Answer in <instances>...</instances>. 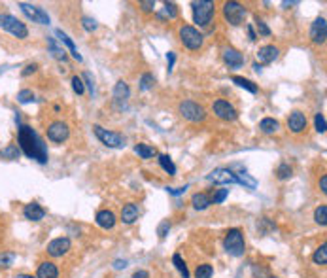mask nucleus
<instances>
[{
  "mask_svg": "<svg viewBox=\"0 0 327 278\" xmlns=\"http://www.w3.org/2000/svg\"><path fill=\"white\" fill-rule=\"evenodd\" d=\"M17 142L19 148L29 159H34L38 163H48V146L44 144L42 136L30 127V125H19L17 131Z\"/></svg>",
  "mask_w": 327,
  "mask_h": 278,
  "instance_id": "nucleus-1",
  "label": "nucleus"
},
{
  "mask_svg": "<svg viewBox=\"0 0 327 278\" xmlns=\"http://www.w3.org/2000/svg\"><path fill=\"white\" fill-rule=\"evenodd\" d=\"M223 250L233 257H242L246 252V241H244V233L238 227H233L225 233L223 237Z\"/></svg>",
  "mask_w": 327,
  "mask_h": 278,
  "instance_id": "nucleus-2",
  "label": "nucleus"
},
{
  "mask_svg": "<svg viewBox=\"0 0 327 278\" xmlns=\"http://www.w3.org/2000/svg\"><path fill=\"white\" fill-rule=\"evenodd\" d=\"M178 36H180V42L185 49L189 51H199L205 46V36L203 32H199V29H195L193 25H182L178 29Z\"/></svg>",
  "mask_w": 327,
  "mask_h": 278,
  "instance_id": "nucleus-3",
  "label": "nucleus"
},
{
  "mask_svg": "<svg viewBox=\"0 0 327 278\" xmlns=\"http://www.w3.org/2000/svg\"><path fill=\"white\" fill-rule=\"evenodd\" d=\"M191 10H193V21L199 27H208L212 23L214 15H216V2L210 0H199L191 2Z\"/></svg>",
  "mask_w": 327,
  "mask_h": 278,
  "instance_id": "nucleus-4",
  "label": "nucleus"
},
{
  "mask_svg": "<svg viewBox=\"0 0 327 278\" xmlns=\"http://www.w3.org/2000/svg\"><path fill=\"white\" fill-rule=\"evenodd\" d=\"M0 29L10 32L17 40H27L29 38V27L19 21L17 17H13L10 13H0Z\"/></svg>",
  "mask_w": 327,
  "mask_h": 278,
  "instance_id": "nucleus-5",
  "label": "nucleus"
},
{
  "mask_svg": "<svg viewBox=\"0 0 327 278\" xmlns=\"http://www.w3.org/2000/svg\"><path fill=\"white\" fill-rule=\"evenodd\" d=\"M178 112L185 121L189 123H203L206 120V110L203 104L195 102V100H182L178 104Z\"/></svg>",
  "mask_w": 327,
  "mask_h": 278,
  "instance_id": "nucleus-6",
  "label": "nucleus"
},
{
  "mask_svg": "<svg viewBox=\"0 0 327 278\" xmlns=\"http://www.w3.org/2000/svg\"><path fill=\"white\" fill-rule=\"evenodd\" d=\"M221 12H223V19H225L231 27H238V25H242L244 19H246V15H248L246 8H244V4L237 2V0L223 2Z\"/></svg>",
  "mask_w": 327,
  "mask_h": 278,
  "instance_id": "nucleus-7",
  "label": "nucleus"
},
{
  "mask_svg": "<svg viewBox=\"0 0 327 278\" xmlns=\"http://www.w3.org/2000/svg\"><path fill=\"white\" fill-rule=\"evenodd\" d=\"M212 112L221 121H237V118H238V110L225 98H216L212 102Z\"/></svg>",
  "mask_w": 327,
  "mask_h": 278,
  "instance_id": "nucleus-8",
  "label": "nucleus"
},
{
  "mask_svg": "<svg viewBox=\"0 0 327 278\" xmlns=\"http://www.w3.org/2000/svg\"><path fill=\"white\" fill-rule=\"evenodd\" d=\"M46 133H48V138L51 140V142L62 144V142H66L68 136H70V127H68V123L57 120V121H51V123H49L48 129H46Z\"/></svg>",
  "mask_w": 327,
  "mask_h": 278,
  "instance_id": "nucleus-9",
  "label": "nucleus"
},
{
  "mask_svg": "<svg viewBox=\"0 0 327 278\" xmlns=\"http://www.w3.org/2000/svg\"><path fill=\"white\" fill-rule=\"evenodd\" d=\"M93 131H95L98 140L104 146H108V148H123L125 146V136L116 133V131H108V129H104L100 125H95Z\"/></svg>",
  "mask_w": 327,
  "mask_h": 278,
  "instance_id": "nucleus-10",
  "label": "nucleus"
},
{
  "mask_svg": "<svg viewBox=\"0 0 327 278\" xmlns=\"http://www.w3.org/2000/svg\"><path fill=\"white\" fill-rule=\"evenodd\" d=\"M19 8H21V12L32 21V23H38V25H49V15L48 12L44 10V8H40V6H34V4H29V2H19Z\"/></svg>",
  "mask_w": 327,
  "mask_h": 278,
  "instance_id": "nucleus-11",
  "label": "nucleus"
},
{
  "mask_svg": "<svg viewBox=\"0 0 327 278\" xmlns=\"http://www.w3.org/2000/svg\"><path fill=\"white\" fill-rule=\"evenodd\" d=\"M70 248H72V242H70L68 237H57V239H53L51 242H48L46 252L51 257H62V255H66L70 252Z\"/></svg>",
  "mask_w": 327,
  "mask_h": 278,
  "instance_id": "nucleus-12",
  "label": "nucleus"
},
{
  "mask_svg": "<svg viewBox=\"0 0 327 278\" xmlns=\"http://www.w3.org/2000/svg\"><path fill=\"white\" fill-rule=\"evenodd\" d=\"M310 40L314 46H324L327 40V23L326 17H318L314 23L310 25Z\"/></svg>",
  "mask_w": 327,
  "mask_h": 278,
  "instance_id": "nucleus-13",
  "label": "nucleus"
},
{
  "mask_svg": "<svg viewBox=\"0 0 327 278\" xmlns=\"http://www.w3.org/2000/svg\"><path fill=\"white\" fill-rule=\"evenodd\" d=\"M306 125H308V120L301 110H293L290 116H288V129L290 133L293 134H301L306 131Z\"/></svg>",
  "mask_w": 327,
  "mask_h": 278,
  "instance_id": "nucleus-14",
  "label": "nucleus"
},
{
  "mask_svg": "<svg viewBox=\"0 0 327 278\" xmlns=\"http://www.w3.org/2000/svg\"><path fill=\"white\" fill-rule=\"evenodd\" d=\"M208 180L218 185H231V184H237V176L231 169H214L208 174Z\"/></svg>",
  "mask_w": 327,
  "mask_h": 278,
  "instance_id": "nucleus-15",
  "label": "nucleus"
},
{
  "mask_svg": "<svg viewBox=\"0 0 327 278\" xmlns=\"http://www.w3.org/2000/svg\"><path fill=\"white\" fill-rule=\"evenodd\" d=\"M95 221H97V225L100 229L104 231H110L116 227V223H118V218H116V214L108 210V208H104V210H98L97 216H95Z\"/></svg>",
  "mask_w": 327,
  "mask_h": 278,
  "instance_id": "nucleus-16",
  "label": "nucleus"
},
{
  "mask_svg": "<svg viewBox=\"0 0 327 278\" xmlns=\"http://www.w3.org/2000/svg\"><path fill=\"white\" fill-rule=\"evenodd\" d=\"M223 61L229 68H240L244 64V55L235 48H225L223 49Z\"/></svg>",
  "mask_w": 327,
  "mask_h": 278,
  "instance_id": "nucleus-17",
  "label": "nucleus"
},
{
  "mask_svg": "<svg viewBox=\"0 0 327 278\" xmlns=\"http://www.w3.org/2000/svg\"><path fill=\"white\" fill-rule=\"evenodd\" d=\"M278 57H280V49L276 46H272V44L263 46V48H259V51H257V59H259L261 64H270Z\"/></svg>",
  "mask_w": 327,
  "mask_h": 278,
  "instance_id": "nucleus-18",
  "label": "nucleus"
},
{
  "mask_svg": "<svg viewBox=\"0 0 327 278\" xmlns=\"http://www.w3.org/2000/svg\"><path fill=\"white\" fill-rule=\"evenodd\" d=\"M138 216H140V208L136 203H127V205L121 208V221L125 225H133L138 221Z\"/></svg>",
  "mask_w": 327,
  "mask_h": 278,
  "instance_id": "nucleus-19",
  "label": "nucleus"
},
{
  "mask_svg": "<svg viewBox=\"0 0 327 278\" xmlns=\"http://www.w3.org/2000/svg\"><path fill=\"white\" fill-rule=\"evenodd\" d=\"M23 216L25 219H29V221H42V219L46 218V210L38 205V203H29V205H25L23 208Z\"/></svg>",
  "mask_w": 327,
  "mask_h": 278,
  "instance_id": "nucleus-20",
  "label": "nucleus"
},
{
  "mask_svg": "<svg viewBox=\"0 0 327 278\" xmlns=\"http://www.w3.org/2000/svg\"><path fill=\"white\" fill-rule=\"evenodd\" d=\"M36 278H59V267L53 261H42L38 265Z\"/></svg>",
  "mask_w": 327,
  "mask_h": 278,
  "instance_id": "nucleus-21",
  "label": "nucleus"
},
{
  "mask_svg": "<svg viewBox=\"0 0 327 278\" xmlns=\"http://www.w3.org/2000/svg\"><path fill=\"white\" fill-rule=\"evenodd\" d=\"M55 34H57V36H59V40H61L62 44H64V46L68 48V51H70V55H72L74 59L78 61V62H82V61H84V57L80 55V51H78V48H76V44L72 42V38L68 36V34H64L61 29H59V31H57Z\"/></svg>",
  "mask_w": 327,
  "mask_h": 278,
  "instance_id": "nucleus-22",
  "label": "nucleus"
},
{
  "mask_svg": "<svg viewBox=\"0 0 327 278\" xmlns=\"http://www.w3.org/2000/svg\"><path fill=\"white\" fill-rule=\"evenodd\" d=\"M259 131L263 134H274L280 131V121L274 118H263L259 121Z\"/></svg>",
  "mask_w": 327,
  "mask_h": 278,
  "instance_id": "nucleus-23",
  "label": "nucleus"
},
{
  "mask_svg": "<svg viewBox=\"0 0 327 278\" xmlns=\"http://www.w3.org/2000/svg\"><path fill=\"white\" fill-rule=\"evenodd\" d=\"M210 205H212V201H210V195L208 193H195L191 197V206H193L195 210H199V212L206 210Z\"/></svg>",
  "mask_w": 327,
  "mask_h": 278,
  "instance_id": "nucleus-24",
  "label": "nucleus"
},
{
  "mask_svg": "<svg viewBox=\"0 0 327 278\" xmlns=\"http://www.w3.org/2000/svg\"><path fill=\"white\" fill-rule=\"evenodd\" d=\"M129 95H131L129 85L125 84L123 80H119V82L116 84V87H114V100H116V102H125V100L129 98Z\"/></svg>",
  "mask_w": 327,
  "mask_h": 278,
  "instance_id": "nucleus-25",
  "label": "nucleus"
},
{
  "mask_svg": "<svg viewBox=\"0 0 327 278\" xmlns=\"http://www.w3.org/2000/svg\"><path fill=\"white\" fill-rule=\"evenodd\" d=\"M134 154L138 155L140 159H151V157H155L157 155V150L153 148V146H149V144H136L134 146Z\"/></svg>",
  "mask_w": 327,
  "mask_h": 278,
  "instance_id": "nucleus-26",
  "label": "nucleus"
},
{
  "mask_svg": "<svg viewBox=\"0 0 327 278\" xmlns=\"http://www.w3.org/2000/svg\"><path fill=\"white\" fill-rule=\"evenodd\" d=\"M231 82L233 84H237L238 87H242L246 91H250V93H257V85L252 82V80H248V78H242V76H233L231 78Z\"/></svg>",
  "mask_w": 327,
  "mask_h": 278,
  "instance_id": "nucleus-27",
  "label": "nucleus"
},
{
  "mask_svg": "<svg viewBox=\"0 0 327 278\" xmlns=\"http://www.w3.org/2000/svg\"><path fill=\"white\" fill-rule=\"evenodd\" d=\"M48 48H49V51H51V55H53L57 61H66V51L57 46L55 38L48 36Z\"/></svg>",
  "mask_w": 327,
  "mask_h": 278,
  "instance_id": "nucleus-28",
  "label": "nucleus"
},
{
  "mask_svg": "<svg viewBox=\"0 0 327 278\" xmlns=\"http://www.w3.org/2000/svg\"><path fill=\"white\" fill-rule=\"evenodd\" d=\"M235 176H237V184L244 185L246 189H255V187H257V180H255L254 176H250V174H246V172H238V174H235Z\"/></svg>",
  "mask_w": 327,
  "mask_h": 278,
  "instance_id": "nucleus-29",
  "label": "nucleus"
},
{
  "mask_svg": "<svg viewBox=\"0 0 327 278\" xmlns=\"http://www.w3.org/2000/svg\"><path fill=\"white\" fill-rule=\"evenodd\" d=\"M159 165L169 176H176V165H174V161L169 155H159Z\"/></svg>",
  "mask_w": 327,
  "mask_h": 278,
  "instance_id": "nucleus-30",
  "label": "nucleus"
},
{
  "mask_svg": "<svg viewBox=\"0 0 327 278\" xmlns=\"http://www.w3.org/2000/svg\"><path fill=\"white\" fill-rule=\"evenodd\" d=\"M312 261H314V265H326L327 263V244L324 242L318 250H316L314 254H312Z\"/></svg>",
  "mask_w": 327,
  "mask_h": 278,
  "instance_id": "nucleus-31",
  "label": "nucleus"
},
{
  "mask_svg": "<svg viewBox=\"0 0 327 278\" xmlns=\"http://www.w3.org/2000/svg\"><path fill=\"white\" fill-rule=\"evenodd\" d=\"M212 275H214V267L210 263H201L195 269V278H212Z\"/></svg>",
  "mask_w": 327,
  "mask_h": 278,
  "instance_id": "nucleus-32",
  "label": "nucleus"
},
{
  "mask_svg": "<svg viewBox=\"0 0 327 278\" xmlns=\"http://www.w3.org/2000/svg\"><path fill=\"white\" fill-rule=\"evenodd\" d=\"M172 263H174V267L180 271V275H182L183 278H189V269H187V265H185V261H183L182 255L180 254L172 255Z\"/></svg>",
  "mask_w": 327,
  "mask_h": 278,
  "instance_id": "nucleus-33",
  "label": "nucleus"
},
{
  "mask_svg": "<svg viewBox=\"0 0 327 278\" xmlns=\"http://www.w3.org/2000/svg\"><path fill=\"white\" fill-rule=\"evenodd\" d=\"M314 221L318 225L326 227L327 225V205H320L314 210Z\"/></svg>",
  "mask_w": 327,
  "mask_h": 278,
  "instance_id": "nucleus-34",
  "label": "nucleus"
},
{
  "mask_svg": "<svg viewBox=\"0 0 327 278\" xmlns=\"http://www.w3.org/2000/svg\"><path fill=\"white\" fill-rule=\"evenodd\" d=\"M291 174H293V169H291L288 163H280L278 169H276V178L278 180H290Z\"/></svg>",
  "mask_w": 327,
  "mask_h": 278,
  "instance_id": "nucleus-35",
  "label": "nucleus"
},
{
  "mask_svg": "<svg viewBox=\"0 0 327 278\" xmlns=\"http://www.w3.org/2000/svg\"><path fill=\"white\" fill-rule=\"evenodd\" d=\"M0 157L2 159H17L19 157V150H17V146H6L4 150H0Z\"/></svg>",
  "mask_w": 327,
  "mask_h": 278,
  "instance_id": "nucleus-36",
  "label": "nucleus"
},
{
  "mask_svg": "<svg viewBox=\"0 0 327 278\" xmlns=\"http://www.w3.org/2000/svg\"><path fill=\"white\" fill-rule=\"evenodd\" d=\"M153 85H155V78L148 72L142 74V78H140V91H149V89H153Z\"/></svg>",
  "mask_w": 327,
  "mask_h": 278,
  "instance_id": "nucleus-37",
  "label": "nucleus"
},
{
  "mask_svg": "<svg viewBox=\"0 0 327 278\" xmlns=\"http://www.w3.org/2000/svg\"><path fill=\"white\" fill-rule=\"evenodd\" d=\"M229 197V189H225V187H219L214 191V197H210V201H212V205H221L225 199Z\"/></svg>",
  "mask_w": 327,
  "mask_h": 278,
  "instance_id": "nucleus-38",
  "label": "nucleus"
},
{
  "mask_svg": "<svg viewBox=\"0 0 327 278\" xmlns=\"http://www.w3.org/2000/svg\"><path fill=\"white\" fill-rule=\"evenodd\" d=\"M314 127H316V131H318L320 134L326 133V127H327V125H326V116H324L322 112H318V114L314 116Z\"/></svg>",
  "mask_w": 327,
  "mask_h": 278,
  "instance_id": "nucleus-39",
  "label": "nucleus"
},
{
  "mask_svg": "<svg viewBox=\"0 0 327 278\" xmlns=\"http://www.w3.org/2000/svg\"><path fill=\"white\" fill-rule=\"evenodd\" d=\"M13 261H15V254L4 252V254L0 255V269H10L13 265Z\"/></svg>",
  "mask_w": 327,
  "mask_h": 278,
  "instance_id": "nucleus-40",
  "label": "nucleus"
},
{
  "mask_svg": "<svg viewBox=\"0 0 327 278\" xmlns=\"http://www.w3.org/2000/svg\"><path fill=\"white\" fill-rule=\"evenodd\" d=\"M72 89L76 95H84L85 93V84L80 76H72Z\"/></svg>",
  "mask_w": 327,
  "mask_h": 278,
  "instance_id": "nucleus-41",
  "label": "nucleus"
},
{
  "mask_svg": "<svg viewBox=\"0 0 327 278\" xmlns=\"http://www.w3.org/2000/svg\"><path fill=\"white\" fill-rule=\"evenodd\" d=\"M82 27H84L87 32H95V31L98 29L97 21H95L93 17H87V15H85V17H82Z\"/></svg>",
  "mask_w": 327,
  "mask_h": 278,
  "instance_id": "nucleus-42",
  "label": "nucleus"
},
{
  "mask_svg": "<svg viewBox=\"0 0 327 278\" xmlns=\"http://www.w3.org/2000/svg\"><path fill=\"white\" fill-rule=\"evenodd\" d=\"M17 100H19L21 104L32 102V100H34V93H32L30 89H23V91H19V95H17Z\"/></svg>",
  "mask_w": 327,
  "mask_h": 278,
  "instance_id": "nucleus-43",
  "label": "nucleus"
},
{
  "mask_svg": "<svg viewBox=\"0 0 327 278\" xmlns=\"http://www.w3.org/2000/svg\"><path fill=\"white\" fill-rule=\"evenodd\" d=\"M255 27H257V31H259V36H270V29L267 27V23L263 19H259V17H255Z\"/></svg>",
  "mask_w": 327,
  "mask_h": 278,
  "instance_id": "nucleus-44",
  "label": "nucleus"
},
{
  "mask_svg": "<svg viewBox=\"0 0 327 278\" xmlns=\"http://www.w3.org/2000/svg\"><path fill=\"white\" fill-rule=\"evenodd\" d=\"M165 15H169V19H176L178 17V8H176L174 2H165Z\"/></svg>",
  "mask_w": 327,
  "mask_h": 278,
  "instance_id": "nucleus-45",
  "label": "nucleus"
},
{
  "mask_svg": "<svg viewBox=\"0 0 327 278\" xmlns=\"http://www.w3.org/2000/svg\"><path fill=\"white\" fill-rule=\"evenodd\" d=\"M138 6L142 8V12L149 13V12H153V8H155V2H153V0H142V2H138Z\"/></svg>",
  "mask_w": 327,
  "mask_h": 278,
  "instance_id": "nucleus-46",
  "label": "nucleus"
},
{
  "mask_svg": "<svg viewBox=\"0 0 327 278\" xmlns=\"http://www.w3.org/2000/svg\"><path fill=\"white\" fill-rule=\"evenodd\" d=\"M169 231H170V221H163V223L159 225L157 235H159V237H161V239H165V237L169 235Z\"/></svg>",
  "mask_w": 327,
  "mask_h": 278,
  "instance_id": "nucleus-47",
  "label": "nucleus"
},
{
  "mask_svg": "<svg viewBox=\"0 0 327 278\" xmlns=\"http://www.w3.org/2000/svg\"><path fill=\"white\" fill-rule=\"evenodd\" d=\"M36 70H38V64H36V62H32V64H27V66H25V70L21 74H23V78H27V76L34 74Z\"/></svg>",
  "mask_w": 327,
  "mask_h": 278,
  "instance_id": "nucleus-48",
  "label": "nucleus"
},
{
  "mask_svg": "<svg viewBox=\"0 0 327 278\" xmlns=\"http://www.w3.org/2000/svg\"><path fill=\"white\" fill-rule=\"evenodd\" d=\"M167 62H169V74H170L172 68H174V62H176V53L169 51V53H167Z\"/></svg>",
  "mask_w": 327,
  "mask_h": 278,
  "instance_id": "nucleus-49",
  "label": "nucleus"
},
{
  "mask_svg": "<svg viewBox=\"0 0 327 278\" xmlns=\"http://www.w3.org/2000/svg\"><path fill=\"white\" fill-rule=\"evenodd\" d=\"M185 189H187V185H183V187H167V191H169L170 195H183L185 193Z\"/></svg>",
  "mask_w": 327,
  "mask_h": 278,
  "instance_id": "nucleus-50",
  "label": "nucleus"
},
{
  "mask_svg": "<svg viewBox=\"0 0 327 278\" xmlns=\"http://www.w3.org/2000/svg\"><path fill=\"white\" fill-rule=\"evenodd\" d=\"M320 191L324 195L327 193V174H324V176L320 178Z\"/></svg>",
  "mask_w": 327,
  "mask_h": 278,
  "instance_id": "nucleus-51",
  "label": "nucleus"
},
{
  "mask_svg": "<svg viewBox=\"0 0 327 278\" xmlns=\"http://www.w3.org/2000/svg\"><path fill=\"white\" fill-rule=\"evenodd\" d=\"M125 267H127V261H125V259H116V261H114V269H116V271L125 269Z\"/></svg>",
  "mask_w": 327,
  "mask_h": 278,
  "instance_id": "nucleus-52",
  "label": "nucleus"
},
{
  "mask_svg": "<svg viewBox=\"0 0 327 278\" xmlns=\"http://www.w3.org/2000/svg\"><path fill=\"white\" fill-rule=\"evenodd\" d=\"M84 80L87 82V85H89V89H91V93H93V89H95V85H93V80H91V74L85 72L84 74Z\"/></svg>",
  "mask_w": 327,
  "mask_h": 278,
  "instance_id": "nucleus-53",
  "label": "nucleus"
},
{
  "mask_svg": "<svg viewBox=\"0 0 327 278\" xmlns=\"http://www.w3.org/2000/svg\"><path fill=\"white\" fill-rule=\"evenodd\" d=\"M246 29H248V36H250V40H252V42H255V40H257V34H255L254 27H252V25H248Z\"/></svg>",
  "mask_w": 327,
  "mask_h": 278,
  "instance_id": "nucleus-54",
  "label": "nucleus"
},
{
  "mask_svg": "<svg viewBox=\"0 0 327 278\" xmlns=\"http://www.w3.org/2000/svg\"><path fill=\"white\" fill-rule=\"evenodd\" d=\"M133 278H149V273L148 271H136L133 275Z\"/></svg>",
  "mask_w": 327,
  "mask_h": 278,
  "instance_id": "nucleus-55",
  "label": "nucleus"
},
{
  "mask_svg": "<svg viewBox=\"0 0 327 278\" xmlns=\"http://www.w3.org/2000/svg\"><path fill=\"white\" fill-rule=\"evenodd\" d=\"M15 278H36L34 275H27V273H23V275H17Z\"/></svg>",
  "mask_w": 327,
  "mask_h": 278,
  "instance_id": "nucleus-56",
  "label": "nucleus"
},
{
  "mask_svg": "<svg viewBox=\"0 0 327 278\" xmlns=\"http://www.w3.org/2000/svg\"><path fill=\"white\" fill-rule=\"evenodd\" d=\"M254 70H255V72H261V64H257V62H255V64H254Z\"/></svg>",
  "mask_w": 327,
  "mask_h": 278,
  "instance_id": "nucleus-57",
  "label": "nucleus"
},
{
  "mask_svg": "<svg viewBox=\"0 0 327 278\" xmlns=\"http://www.w3.org/2000/svg\"><path fill=\"white\" fill-rule=\"evenodd\" d=\"M268 278H280V277H268Z\"/></svg>",
  "mask_w": 327,
  "mask_h": 278,
  "instance_id": "nucleus-58",
  "label": "nucleus"
}]
</instances>
